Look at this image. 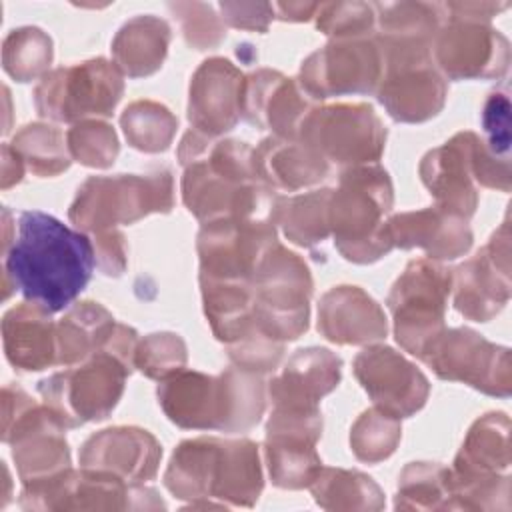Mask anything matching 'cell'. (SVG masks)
Returning <instances> with one entry per match:
<instances>
[{"label": "cell", "instance_id": "ba28073f", "mask_svg": "<svg viewBox=\"0 0 512 512\" xmlns=\"http://www.w3.org/2000/svg\"><path fill=\"white\" fill-rule=\"evenodd\" d=\"M174 208V178L170 168L146 174H114L86 178L70 204V222L86 234L134 224L148 214H168Z\"/></svg>", "mask_w": 512, "mask_h": 512}, {"label": "cell", "instance_id": "2e32d148", "mask_svg": "<svg viewBox=\"0 0 512 512\" xmlns=\"http://www.w3.org/2000/svg\"><path fill=\"white\" fill-rule=\"evenodd\" d=\"M270 218H220L204 222L196 236L198 278L252 282L264 256L278 244Z\"/></svg>", "mask_w": 512, "mask_h": 512}, {"label": "cell", "instance_id": "f546056e", "mask_svg": "<svg viewBox=\"0 0 512 512\" xmlns=\"http://www.w3.org/2000/svg\"><path fill=\"white\" fill-rule=\"evenodd\" d=\"M446 20L438 2L376 4V42L382 56L432 52L434 38Z\"/></svg>", "mask_w": 512, "mask_h": 512}, {"label": "cell", "instance_id": "60d3db41", "mask_svg": "<svg viewBox=\"0 0 512 512\" xmlns=\"http://www.w3.org/2000/svg\"><path fill=\"white\" fill-rule=\"evenodd\" d=\"M402 438L400 418L372 406L350 428L352 454L366 464H378L394 454Z\"/></svg>", "mask_w": 512, "mask_h": 512}, {"label": "cell", "instance_id": "5b68a950", "mask_svg": "<svg viewBox=\"0 0 512 512\" xmlns=\"http://www.w3.org/2000/svg\"><path fill=\"white\" fill-rule=\"evenodd\" d=\"M138 340V332L132 326L116 322L104 350L38 382L36 388L44 404L66 428L106 420L118 406L126 380L134 370Z\"/></svg>", "mask_w": 512, "mask_h": 512}, {"label": "cell", "instance_id": "ee69618b", "mask_svg": "<svg viewBox=\"0 0 512 512\" xmlns=\"http://www.w3.org/2000/svg\"><path fill=\"white\" fill-rule=\"evenodd\" d=\"M314 18L316 28L332 40L376 34V4L370 2H320Z\"/></svg>", "mask_w": 512, "mask_h": 512}, {"label": "cell", "instance_id": "f907efd6", "mask_svg": "<svg viewBox=\"0 0 512 512\" xmlns=\"http://www.w3.org/2000/svg\"><path fill=\"white\" fill-rule=\"evenodd\" d=\"M320 2H276L274 18L284 22H306L314 18Z\"/></svg>", "mask_w": 512, "mask_h": 512}, {"label": "cell", "instance_id": "d4e9b609", "mask_svg": "<svg viewBox=\"0 0 512 512\" xmlns=\"http://www.w3.org/2000/svg\"><path fill=\"white\" fill-rule=\"evenodd\" d=\"M162 446L154 434L138 426H112L88 436L78 452L82 468L114 474L130 484L156 478Z\"/></svg>", "mask_w": 512, "mask_h": 512}, {"label": "cell", "instance_id": "e575fe53", "mask_svg": "<svg viewBox=\"0 0 512 512\" xmlns=\"http://www.w3.org/2000/svg\"><path fill=\"white\" fill-rule=\"evenodd\" d=\"M308 488L314 502L324 510L376 512L386 506L382 488L358 470L322 466Z\"/></svg>", "mask_w": 512, "mask_h": 512}, {"label": "cell", "instance_id": "1f68e13d", "mask_svg": "<svg viewBox=\"0 0 512 512\" xmlns=\"http://www.w3.org/2000/svg\"><path fill=\"white\" fill-rule=\"evenodd\" d=\"M42 306L22 302L2 318V344L8 362L20 372H40L56 364V322Z\"/></svg>", "mask_w": 512, "mask_h": 512}, {"label": "cell", "instance_id": "c3c4849f", "mask_svg": "<svg viewBox=\"0 0 512 512\" xmlns=\"http://www.w3.org/2000/svg\"><path fill=\"white\" fill-rule=\"evenodd\" d=\"M94 244L96 254V268L106 276H120L128 264V250L126 238L120 230H104L96 234H88Z\"/></svg>", "mask_w": 512, "mask_h": 512}, {"label": "cell", "instance_id": "484cf974", "mask_svg": "<svg viewBox=\"0 0 512 512\" xmlns=\"http://www.w3.org/2000/svg\"><path fill=\"white\" fill-rule=\"evenodd\" d=\"M472 136L464 130L424 154L418 166L422 184L436 200L434 206L470 220L478 208V184L472 164Z\"/></svg>", "mask_w": 512, "mask_h": 512}, {"label": "cell", "instance_id": "8fae6325", "mask_svg": "<svg viewBox=\"0 0 512 512\" xmlns=\"http://www.w3.org/2000/svg\"><path fill=\"white\" fill-rule=\"evenodd\" d=\"M124 94V74L106 58H92L60 66L40 78L34 88V106L42 118L76 124L108 118Z\"/></svg>", "mask_w": 512, "mask_h": 512}, {"label": "cell", "instance_id": "816d5d0a", "mask_svg": "<svg viewBox=\"0 0 512 512\" xmlns=\"http://www.w3.org/2000/svg\"><path fill=\"white\" fill-rule=\"evenodd\" d=\"M24 172H26V164L22 162L18 152L10 144H4L2 146V188L6 190L18 184Z\"/></svg>", "mask_w": 512, "mask_h": 512}, {"label": "cell", "instance_id": "836d02e7", "mask_svg": "<svg viewBox=\"0 0 512 512\" xmlns=\"http://www.w3.org/2000/svg\"><path fill=\"white\" fill-rule=\"evenodd\" d=\"M116 328L114 316L98 302L84 300L56 322V364L74 366L104 350Z\"/></svg>", "mask_w": 512, "mask_h": 512}, {"label": "cell", "instance_id": "ffe728a7", "mask_svg": "<svg viewBox=\"0 0 512 512\" xmlns=\"http://www.w3.org/2000/svg\"><path fill=\"white\" fill-rule=\"evenodd\" d=\"M510 292V226L504 220L484 248L452 270L450 294L464 318L488 322L504 310Z\"/></svg>", "mask_w": 512, "mask_h": 512}, {"label": "cell", "instance_id": "cb8c5ba5", "mask_svg": "<svg viewBox=\"0 0 512 512\" xmlns=\"http://www.w3.org/2000/svg\"><path fill=\"white\" fill-rule=\"evenodd\" d=\"M242 86L244 74L228 58L204 60L188 86L190 128L208 138H222L234 130L242 118Z\"/></svg>", "mask_w": 512, "mask_h": 512}, {"label": "cell", "instance_id": "7402d4cb", "mask_svg": "<svg viewBox=\"0 0 512 512\" xmlns=\"http://www.w3.org/2000/svg\"><path fill=\"white\" fill-rule=\"evenodd\" d=\"M352 370L374 406L400 420L422 410L430 396L424 372L390 346H366L356 354Z\"/></svg>", "mask_w": 512, "mask_h": 512}, {"label": "cell", "instance_id": "4dcf8cb0", "mask_svg": "<svg viewBox=\"0 0 512 512\" xmlns=\"http://www.w3.org/2000/svg\"><path fill=\"white\" fill-rule=\"evenodd\" d=\"M258 178L276 192H298L320 184L330 174V164L302 140L266 136L254 148Z\"/></svg>", "mask_w": 512, "mask_h": 512}, {"label": "cell", "instance_id": "277c9868", "mask_svg": "<svg viewBox=\"0 0 512 512\" xmlns=\"http://www.w3.org/2000/svg\"><path fill=\"white\" fill-rule=\"evenodd\" d=\"M168 420L184 430H218L228 434L252 430L266 410L262 374L230 366L220 374L180 370L156 388Z\"/></svg>", "mask_w": 512, "mask_h": 512}, {"label": "cell", "instance_id": "3957f363", "mask_svg": "<svg viewBox=\"0 0 512 512\" xmlns=\"http://www.w3.org/2000/svg\"><path fill=\"white\" fill-rule=\"evenodd\" d=\"M164 486L190 506H254L264 488L258 444L250 438L182 440L166 466Z\"/></svg>", "mask_w": 512, "mask_h": 512}, {"label": "cell", "instance_id": "7c38bea8", "mask_svg": "<svg viewBox=\"0 0 512 512\" xmlns=\"http://www.w3.org/2000/svg\"><path fill=\"white\" fill-rule=\"evenodd\" d=\"M450 292L452 270L432 258L410 260L388 292L386 304L394 322V338L418 360L446 328Z\"/></svg>", "mask_w": 512, "mask_h": 512}, {"label": "cell", "instance_id": "603a6c76", "mask_svg": "<svg viewBox=\"0 0 512 512\" xmlns=\"http://www.w3.org/2000/svg\"><path fill=\"white\" fill-rule=\"evenodd\" d=\"M318 106L298 84L278 70L258 68L244 76L242 118L272 136L296 140L306 116Z\"/></svg>", "mask_w": 512, "mask_h": 512}, {"label": "cell", "instance_id": "7a4b0ae2", "mask_svg": "<svg viewBox=\"0 0 512 512\" xmlns=\"http://www.w3.org/2000/svg\"><path fill=\"white\" fill-rule=\"evenodd\" d=\"M178 162L184 166L182 202L200 224L220 218H276L280 194L258 178L248 142L208 138L190 128L178 144Z\"/></svg>", "mask_w": 512, "mask_h": 512}, {"label": "cell", "instance_id": "7dc6e473", "mask_svg": "<svg viewBox=\"0 0 512 512\" xmlns=\"http://www.w3.org/2000/svg\"><path fill=\"white\" fill-rule=\"evenodd\" d=\"M218 8L224 24L240 30L264 34L274 20V4L270 2H220Z\"/></svg>", "mask_w": 512, "mask_h": 512}, {"label": "cell", "instance_id": "44dd1931", "mask_svg": "<svg viewBox=\"0 0 512 512\" xmlns=\"http://www.w3.org/2000/svg\"><path fill=\"white\" fill-rule=\"evenodd\" d=\"M446 96L448 82L436 68L432 52L384 58L376 98L392 120L404 124L426 122L442 112Z\"/></svg>", "mask_w": 512, "mask_h": 512}, {"label": "cell", "instance_id": "5bb4252c", "mask_svg": "<svg viewBox=\"0 0 512 512\" xmlns=\"http://www.w3.org/2000/svg\"><path fill=\"white\" fill-rule=\"evenodd\" d=\"M388 130L370 104H318L304 120L298 140L318 152L330 166L376 164L384 154Z\"/></svg>", "mask_w": 512, "mask_h": 512}, {"label": "cell", "instance_id": "f1b7e54d", "mask_svg": "<svg viewBox=\"0 0 512 512\" xmlns=\"http://www.w3.org/2000/svg\"><path fill=\"white\" fill-rule=\"evenodd\" d=\"M386 224L394 248H422L432 260H456L474 240L468 220L438 206L392 214Z\"/></svg>", "mask_w": 512, "mask_h": 512}, {"label": "cell", "instance_id": "f6af8a7d", "mask_svg": "<svg viewBox=\"0 0 512 512\" xmlns=\"http://www.w3.org/2000/svg\"><path fill=\"white\" fill-rule=\"evenodd\" d=\"M168 10L178 18L184 40L194 50H212L226 38V24L206 2H170Z\"/></svg>", "mask_w": 512, "mask_h": 512}, {"label": "cell", "instance_id": "9a60e30c", "mask_svg": "<svg viewBox=\"0 0 512 512\" xmlns=\"http://www.w3.org/2000/svg\"><path fill=\"white\" fill-rule=\"evenodd\" d=\"M420 360L440 380L462 382L496 398H508L512 392L510 350L472 328H444Z\"/></svg>", "mask_w": 512, "mask_h": 512}, {"label": "cell", "instance_id": "9c48e42d", "mask_svg": "<svg viewBox=\"0 0 512 512\" xmlns=\"http://www.w3.org/2000/svg\"><path fill=\"white\" fill-rule=\"evenodd\" d=\"M66 430L46 404H38L20 386L2 388V442L12 446L22 486L50 480L72 468Z\"/></svg>", "mask_w": 512, "mask_h": 512}, {"label": "cell", "instance_id": "d590c367", "mask_svg": "<svg viewBox=\"0 0 512 512\" xmlns=\"http://www.w3.org/2000/svg\"><path fill=\"white\" fill-rule=\"evenodd\" d=\"M332 188H320L298 196H280L276 206V226L284 236L302 248H314L330 236V204Z\"/></svg>", "mask_w": 512, "mask_h": 512}, {"label": "cell", "instance_id": "74e56055", "mask_svg": "<svg viewBox=\"0 0 512 512\" xmlns=\"http://www.w3.org/2000/svg\"><path fill=\"white\" fill-rule=\"evenodd\" d=\"M450 470L438 462H410L398 476V510H452Z\"/></svg>", "mask_w": 512, "mask_h": 512}, {"label": "cell", "instance_id": "bcb514c9", "mask_svg": "<svg viewBox=\"0 0 512 512\" xmlns=\"http://www.w3.org/2000/svg\"><path fill=\"white\" fill-rule=\"evenodd\" d=\"M482 126L488 136L484 140L490 150L502 158H510V100L506 92H492L482 110Z\"/></svg>", "mask_w": 512, "mask_h": 512}, {"label": "cell", "instance_id": "d6986e66", "mask_svg": "<svg viewBox=\"0 0 512 512\" xmlns=\"http://www.w3.org/2000/svg\"><path fill=\"white\" fill-rule=\"evenodd\" d=\"M322 436V412H294L272 408L266 434L264 458L270 480L282 490L308 488L322 468L316 444Z\"/></svg>", "mask_w": 512, "mask_h": 512}, {"label": "cell", "instance_id": "e0dca14e", "mask_svg": "<svg viewBox=\"0 0 512 512\" xmlns=\"http://www.w3.org/2000/svg\"><path fill=\"white\" fill-rule=\"evenodd\" d=\"M384 74V56L374 36L330 40L300 66L298 84L314 100L376 94Z\"/></svg>", "mask_w": 512, "mask_h": 512}, {"label": "cell", "instance_id": "4316f807", "mask_svg": "<svg viewBox=\"0 0 512 512\" xmlns=\"http://www.w3.org/2000/svg\"><path fill=\"white\" fill-rule=\"evenodd\" d=\"M340 378V356L328 348L310 346L296 350L282 372L266 384V390L272 408L318 412L320 400L340 384Z\"/></svg>", "mask_w": 512, "mask_h": 512}, {"label": "cell", "instance_id": "d6a6232c", "mask_svg": "<svg viewBox=\"0 0 512 512\" xmlns=\"http://www.w3.org/2000/svg\"><path fill=\"white\" fill-rule=\"evenodd\" d=\"M172 40L170 24L152 14H140L122 24L112 40V58L128 78H146L158 72Z\"/></svg>", "mask_w": 512, "mask_h": 512}, {"label": "cell", "instance_id": "ac0fdd59", "mask_svg": "<svg viewBox=\"0 0 512 512\" xmlns=\"http://www.w3.org/2000/svg\"><path fill=\"white\" fill-rule=\"evenodd\" d=\"M432 58L446 80H500L510 64V42L490 22L446 16Z\"/></svg>", "mask_w": 512, "mask_h": 512}, {"label": "cell", "instance_id": "7bdbcfd3", "mask_svg": "<svg viewBox=\"0 0 512 512\" xmlns=\"http://www.w3.org/2000/svg\"><path fill=\"white\" fill-rule=\"evenodd\" d=\"M186 362V342L176 332H152L138 340L134 352V368L158 382L184 370Z\"/></svg>", "mask_w": 512, "mask_h": 512}, {"label": "cell", "instance_id": "ab89813d", "mask_svg": "<svg viewBox=\"0 0 512 512\" xmlns=\"http://www.w3.org/2000/svg\"><path fill=\"white\" fill-rule=\"evenodd\" d=\"M54 58L52 38L36 26L8 32L2 42V66L16 82H32L48 74Z\"/></svg>", "mask_w": 512, "mask_h": 512}, {"label": "cell", "instance_id": "b9f144b4", "mask_svg": "<svg viewBox=\"0 0 512 512\" xmlns=\"http://www.w3.org/2000/svg\"><path fill=\"white\" fill-rule=\"evenodd\" d=\"M70 158L88 168H110L120 152L116 130L106 120H82L66 132Z\"/></svg>", "mask_w": 512, "mask_h": 512}, {"label": "cell", "instance_id": "8d00e7d4", "mask_svg": "<svg viewBox=\"0 0 512 512\" xmlns=\"http://www.w3.org/2000/svg\"><path fill=\"white\" fill-rule=\"evenodd\" d=\"M10 146L18 152L26 170L40 178L58 176L72 164L64 132L46 122L26 124L14 134Z\"/></svg>", "mask_w": 512, "mask_h": 512}, {"label": "cell", "instance_id": "52a82bcc", "mask_svg": "<svg viewBox=\"0 0 512 512\" xmlns=\"http://www.w3.org/2000/svg\"><path fill=\"white\" fill-rule=\"evenodd\" d=\"M510 418L480 416L454 458L448 476L452 510H510Z\"/></svg>", "mask_w": 512, "mask_h": 512}, {"label": "cell", "instance_id": "f35d334b", "mask_svg": "<svg viewBox=\"0 0 512 512\" xmlns=\"http://www.w3.org/2000/svg\"><path fill=\"white\" fill-rule=\"evenodd\" d=\"M126 142L146 154L166 152L174 140L178 118L160 102L136 100L120 114Z\"/></svg>", "mask_w": 512, "mask_h": 512}, {"label": "cell", "instance_id": "30bf717a", "mask_svg": "<svg viewBox=\"0 0 512 512\" xmlns=\"http://www.w3.org/2000/svg\"><path fill=\"white\" fill-rule=\"evenodd\" d=\"M256 330L276 342H292L308 330L314 282L308 264L280 242L264 256L254 278Z\"/></svg>", "mask_w": 512, "mask_h": 512}, {"label": "cell", "instance_id": "6da1fadb", "mask_svg": "<svg viewBox=\"0 0 512 512\" xmlns=\"http://www.w3.org/2000/svg\"><path fill=\"white\" fill-rule=\"evenodd\" d=\"M96 268L92 238L50 214L26 210L18 216V236L4 250V298L8 288L56 314L88 286Z\"/></svg>", "mask_w": 512, "mask_h": 512}, {"label": "cell", "instance_id": "681fc988", "mask_svg": "<svg viewBox=\"0 0 512 512\" xmlns=\"http://www.w3.org/2000/svg\"><path fill=\"white\" fill-rule=\"evenodd\" d=\"M508 6H510L508 2H446L444 12L446 16L490 22L496 14H500Z\"/></svg>", "mask_w": 512, "mask_h": 512}, {"label": "cell", "instance_id": "83f0119b", "mask_svg": "<svg viewBox=\"0 0 512 512\" xmlns=\"http://www.w3.org/2000/svg\"><path fill=\"white\" fill-rule=\"evenodd\" d=\"M318 332L342 346H368L388 334L382 306L360 286H334L318 302Z\"/></svg>", "mask_w": 512, "mask_h": 512}, {"label": "cell", "instance_id": "8992f818", "mask_svg": "<svg viewBox=\"0 0 512 512\" xmlns=\"http://www.w3.org/2000/svg\"><path fill=\"white\" fill-rule=\"evenodd\" d=\"M394 204L390 174L380 164L342 168L330 192L328 218L336 250L354 264H372L394 246L388 216Z\"/></svg>", "mask_w": 512, "mask_h": 512}, {"label": "cell", "instance_id": "4fadbf2b", "mask_svg": "<svg viewBox=\"0 0 512 512\" xmlns=\"http://www.w3.org/2000/svg\"><path fill=\"white\" fill-rule=\"evenodd\" d=\"M22 510H162L166 502L154 488L130 484L114 474L68 468L62 474L22 486Z\"/></svg>", "mask_w": 512, "mask_h": 512}]
</instances>
